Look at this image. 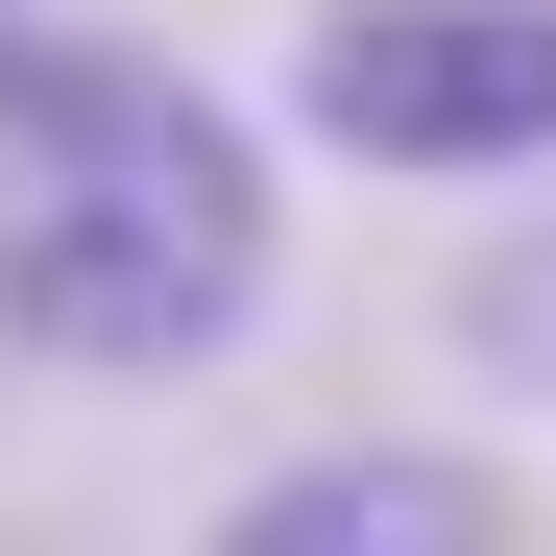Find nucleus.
Listing matches in <instances>:
<instances>
[{
    "label": "nucleus",
    "mask_w": 556,
    "mask_h": 556,
    "mask_svg": "<svg viewBox=\"0 0 556 556\" xmlns=\"http://www.w3.org/2000/svg\"><path fill=\"white\" fill-rule=\"evenodd\" d=\"M242 315H266V122L169 49L0 25V339L98 388H194Z\"/></svg>",
    "instance_id": "1"
},
{
    "label": "nucleus",
    "mask_w": 556,
    "mask_h": 556,
    "mask_svg": "<svg viewBox=\"0 0 556 556\" xmlns=\"http://www.w3.org/2000/svg\"><path fill=\"white\" fill-rule=\"evenodd\" d=\"M291 122L388 194H508L556 169V0H339L291 49Z\"/></svg>",
    "instance_id": "2"
},
{
    "label": "nucleus",
    "mask_w": 556,
    "mask_h": 556,
    "mask_svg": "<svg viewBox=\"0 0 556 556\" xmlns=\"http://www.w3.org/2000/svg\"><path fill=\"white\" fill-rule=\"evenodd\" d=\"M218 556H508V484L435 459V435H315L218 508Z\"/></svg>",
    "instance_id": "3"
},
{
    "label": "nucleus",
    "mask_w": 556,
    "mask_h": 556,
    "mask_svg": "<svg viewBox=\"0 0 556 556\" xmlns=\"http://www.w3.org/2000/svg\"><path fill=\"white\" fill-rule=\"evenodd\" d=\"M435 339L484 363L508 412H556V194H532V218H508V242H484V266H459V291H435Z\"/></svg>",
    "instance_id": "4"
},
{
    "label": "nucleus",
    "mask_w": 556,
    "mask_h": 556,
    "mask_svg": "<svg viewBox=\"0 0 556 556\" xmlns=\"http://www.w3.org/2000/svg\"><path fill=\"white\" fill-rule=\"evenodd\" d=\"M0 25H25V0H0Z\"/></svg>",
    "instance_id": "5"
},
{
    "label": "nucleus",
    "mask_w": 556,
    "mask_h": 556,
    "mask_svg": "<svg viewBox=\"0 0 556 556\" xmlns=\"http://www.w3.org/2000/svg\"><path fill=\"white\" fill-rule=\"evenodd\" d=\"M0 363H25V339H0Z\"/></svg>",
    "instance_id": "6"
}]
</instances>
